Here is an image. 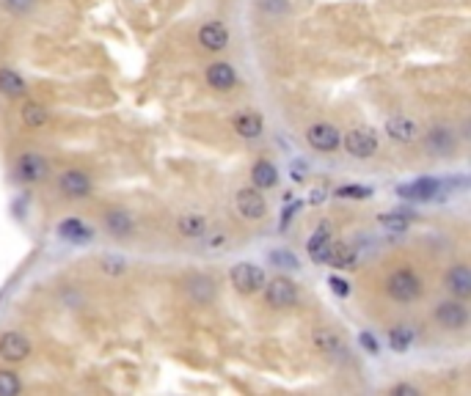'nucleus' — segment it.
<instances>
[{"instance_id":"aec40b11","label":"nucleus","mask_w":471,"mask_h":396,"mask_svg":"<svg viewBox=\"0 0 471 396\" xmlns=\"http://www.w3.org/2000/svg\"><path fill=\"white\" fill-rule=\"evenodd\" d=\"M185 289H188V295H190L196 303H210V300L215 298V284H213V278H207V275H193V278L185 284Z\"/></svg>"},{"instance_id":"c9c22d12","label":"nucleus","mask_w":471,"mask_h":396,"mask_svg":"<svg viewBox=\"0 0 471 396\" xmlns=\"http://www.w3.org/2000/svg\"><path fill=\"white\" fill-rule=\"evenodd\" d=\"M102 270L110 273V275L124 273V261H122V259H105V261H102Z\"/></svg>"},{"instance_id":"cd10ccee","label":"nucleus","mask_w":471,"mask_h":396,"mask_svg":"<svg viewBox=\"0 0 471 396\" xmlns=\"http://www.w3.org/2000/svg\"><path fill=\"white\" fill-rule=\"evenodd\" d=\"M411 341H413V330L408 325H397L389 330V347L394 352H405L411 347Z\"/></svg>"},{"instance_id":"c756f323","label":"nucleus","mask_w":471,"mask_h":396,"mask_svg":"<svg viewBox=\"0 0 471 396\" xmlns=\"http://www.w3.org/2000/svg\"><path fill=\"white\" fill-rule=\"evenodd\" d=\"M378 221H381V226H383L386 232H392V234H399V232H405V229H408V218H405V215H399V212L381 215Z\"/></svg>"},{"instance_id":"423d86ee","label":"nucleus","mask_w":471,"mask_h":396,"mask_svg":"<svg viewBox=\"0 0 471 396\" xmlns=\"http://www.w3.org/2000/svg\"><path fill=\"white\" fill-rule=\"evenodd\" d=\"M306 141L317 152H333V149H339L342 135H339V130L333 124H312L306 130Z\"/></svg>"},{"instance_id":"2f4dec72","label":"nucleus","mask_w":471,"mask_h":396,"mask_svg":"<svg viewBox=\"0 0 471 396\" xmlns=\"http://www.w3.org/2000/svg\"><path fill=\"white\" fill-rule=\"evenodd\" d=\"M336 196H339V198H370L372 190H370V187H361V184H345V187L336 190Z\"/></svg>"},{"instance_id":"f03ea898","label":"nucleus","mask_w":471,"mask_h":396,"mask_svg":"<svg viewBox=\"0 0 471 396\" xmlns=\"http://www.w3.org/2000/svg\"><path fill=\"white\" fill-rule=\"evenodd\" d=\"M265 300L273 306V309H290L298 303V286L287 278H273L270 284L265 281Z\"/></svg>"},{"instance_id":"ea45409f","label":"nucleus","mask_w":471,"mask_h":396,"mask_svg":"<svg viewBox=\"0 0 471 396\" xmlns=\"http://www.w3.org/2000/svg\"><path fill=\"white\" fill-rule=\"evenodd\" d=\"M295 209H298V204H295V207L290 204V207L284 209V221H281V229H287V226H290V218H292V212H295Z\"/></svg>"},{"instance_id":"f8f14e48","label":"nucleus","mask_w":471,"mask_h":396,"mask_svg":"<svg viewBox=\"0 0 471 396\" xmlns=\"http://www.w3.org/2000/svg\"><path fill=\"white\" fill-rule=\"evenodd\" d=\"M17 176L25 179V182H39V179H44V176H47V160L42 157V155H36V152L22 155L19 162H17Z\"/></svg>"},{"instance_id":"dca6fc26","label":"nucleus","mask_w":471,"mask_h":396,"mask_svg":"<svg viewBox=\"0 0 471 396\" xmlns=\"http://www.w3.org/2000/svg\"><path fill=\"white\" fill-rule=\"evenodd\" d=\"M386 132H389V138L397 141V144H413L416 135H419L416 124H413L411 119H405V116H394V119H389Z\"/></svg>"},{"instance_id":"473e14b6","label":"nucleus","mask_w":471,"mask_h":396,"mask_svg":"<svg viewBox=\"0 0 471 396\" xmlns=\"http://www.w3.org/2000/svg\"><path fill=\"white\" fill-rule=\"evenodd\" d=\"M33 3H36V0H3V6H6L11 14H25V11L33 8Z\"/></svg>"},{"instance_id":"39448f33","label":"nucleus","mask_w":471,"mask_h":396,"mask_svg":"<svg viewBox=\"0 0 471 396\" xmlns=\"http://www.w3.org/2000/svg\"><path fill=\"white\" fill-rule=\"evenodd\" d=\"M436 319L447 330H461L469 325V309L463 306V300H447L436 309Z\"/></svg>"},{"instance_id":"f704fd0d","label":"nucleus","mask_w":471,"mask_h":396,"mask_svg":"<svg viewBox=\"0 0 471 396\" xmlns=\"http://www.w3.org/2000/svg\"><path fill=\"white\" fill-rule=\"evenodd\" d=\"M328 286H331L339 298H345V295L350 292V284H347V281H342V278H336V275H331V278H328Z\"/></svg>"},{"instance_id":"f257e3e1","label":"nucleus","mask_w":471,"mask_h":396,"mask_svg":"<svg viewBox=\"0 0 471 396\" xmlns=\"http://www.w3.org/2000/svg\"><path fill=\"white\" fill-rule=\"evenodd\" d=\"M386 292L397 303H411L422 295V284L411 270H394L386 281Z\"/></svg>"},{"instance_id":"393cba45","label":"nucleus","mask_w":471,"mask_h":396,"mask_svg":"<svg viewBox=\"0 0 471 396\" xmlns=\"http://www.w3.org/2000/svg\"><path fill=\"white\" fill-rule=\"evenodd\" d=\"M0 94H6V96L25 94V80L19 78L14 69H0Z\"/></svg>"},{"instance_id":"1a4fd4ad","label":"nucleus","mask_w":471,"mask_h":396,"mask_svg":"<svg viewBox=\"0 0 471 396\" xmlns=\"http://www.w3.org/2000/svg\"><path fill=\"white\" fill-rule=\"evenodd\" d=\"M427 149L436 155V157H449L455 155L458 149V141H455V132L449 127H433L427 132Z\"/></svg>"},{"instance_id":"5701e85b","label":"nucleus","mask_w":471,"mask_h":396,"mask_svg":"<svg viewBox=\"0 0 471 396\" xmlns=\"http://www.w3.org/2000/svg\"><path fill=\"white\" fill-rule=\"evenodd\" d=\"M105 226H108V232L113 237H127L133 232V218L127 212H122V209H113V212L105 215Z\"/></svg>"},{"instance_id":"0eeeda50","label":"nucleus","mask_w":471,"mask_h":396,"mask_svg":"<svg viewBox=\"0 0 471 396\" xmlns=\"http://www.w3.org/2000/svg\"><path fill=\"white\" fill-rule=\"evenodd\" d=\"M441 193V182L438 179H416L413 184H399L397 187V196L399 198H408V201H430V198H438Z\"/></svg>"},{"instance_id":"bb28decb","label":"nucleus","mask_w":471,"mask_h":396,"mask_svg":"<svg viewBox=\"0 0 471 396\" xmlns=\"http://www.w3.org/2000/svg\"><path fill=\"white\" fill-rule=\"evenodd\" d=\"M47 119H50V113H47L39 102H25V107H22V121H25L28 127H44Z\"/></svg>"},{"instance_id":"412c9836","label":"nucleus","mask_w":471,"mask_h":396,"mask_svg":"<svg viewBox=\"0 0 471 396\" xmlns=\"http://www.w3.org/2000/svg\"><path fill=\"white\" fill-rule=\"evenodd\" d=\"M232 127H235V132L240 138H259V135H262V119H259L256 113H251V110L235 116Z\"/></svg>"},{"instance_id":"6ab92c4d","label":"nucleus","mask_w":471,"mask_h":396,"mask_svg":"<svg viewBox=\"0 0 471 396\" xmlns=\"http://www.w3.org/2000/svg\"><path fill=\"white\" fill-rule=\"evenodd\" d=\"M251 182H254V187H256V190L276 187V182H279V171H276V165H273V162H267V160H259V162L254 165V171H251Z\"/></svg>"},{"instance_id":"2eb2a0df","label":"nucleus","mask_w":471,"mask_h":396,"mask_svg":"<svg viewBox=\"0 0 471 396\" xmlns=\"http://www.w3.org/2000/svg\"><path fill=\"white\" fill-rule=\"evenodd\" d=\"M199 42H201L204 50L218 53V50H224V47L229 44V33H226V28H224L221 22H207V25L199 31Z\"/></svg>"},{"instance_id":"a19ab883","label":"nucleus","mask_w":471,"mask_h":396,"mask_svg":"<svg viewBox=\"0 0 471 396\" xmlns=\"http://www.w3.org/2000/svg\"><path fill=\"white\" fill-rule=\"evenodd\" d=\"M292 179H295V182H301V179H304V162L292 165Z\"/></svg>"},{"instance_id":"4be33fe9","label":"nucleus","mask_w":471,"mask_h":396,"mask_svg":"<svg viewBox=\"0 0 471 396\" xmlns=\"http://www.w3.org/2000/svg\"><path fill=\"white\" fill-rule=\"evenodd\" d=\"M356 256L358 253L353 245H331V256L325 264H331L336 270H350V267H356Z\"/></svg>"},{"instance_id":"ddd939ff","label":"nucleus","mask_w":471,"mask_h":396,"mask_svg":"<svg viewBox=\"0 0 471 396\" xmlns=\"http://www.w3.org/2000/svg\"><path fill=\"white\" fill-rule=\"evenodd\" d=\"M331 245H333V242H331V226L322 223L312 237H309V259H312L314 264H325L328 256H331Z\"/></svg>"},{"instance_id":"e433bc0d","label":"nucleus","mask_w":471,"mask_h":396,"mask_svg":"<svg viewBox=\"0 0 471 396\" xmlns=\"http://www.w3.org/2000/svg\"><path fill=\"white\" fill-rule=\"evenodd\" d=\"M392 396H419V388L399 383V386H394V388H392Z\"/></svg>"},{"instance_id":"9b49d317","label":"nucleus","mask_w":471,"mask_h":396,"mask_svg":"<svg viewBox=\"0 0 471 396\" xmlns=\"http://www.w3.org/2000/svg\"><path fill=\"white\" fill-rule=\"evenodd\" d=\"M31 352V341L22 333H3L0 336V358L6 361H25Z\"/></svg>"},{"instance_id":"58836bf2","label":"nucleus","mask_w":471,"mask_h":396,"mask_svg":"<svg viewBox=\"0 0 471 396\" xmlns=\"http://www.w3.org/2000/svg\"><path fill=\"white\" fill-rule=\"evenodd\" d=\"M309 201H312V204H322V201H325V190H322V187H317V190H312Z\"/></svg>"},{"instance_id":"7c9ffc66","label":"nucleus","mask_w":471,"mask_h":396,"mask_svg":"<svg viewBox=\"0 0 471 396\" xmlns=\"http://www.w3.org/2000/svg\"><path fill=\"white\" fill-rule=\"evenodd\" d=\"M270 261L276 267H284V270H298V256L290 253V250H273L270 253Z\"/></svg>"},{"instance_id":"4468645a","label":"nucleus","mask_w":471,"mask_h":396,"mask_svg":"<svg viewBox=\"0 0 471 396\" xmlns=\"http://www.w3.org/2000/svg\"><path fill=\"white\" fill-rule=\"evenodd\" d=\"M447 286L449 292L458 298V300H466L471 298V270L466 264H455L449 273H447Z\"/></svg>"},{"instance_id":"6e6552de","label":"nucleus","mask_w":471,"mask_h":396,"mask_svg":"<svg viewBox=\"0 0 471 396\" xmlns=\"http://www.w3.org/2000/svg\"><path fill=\"white\" fill-rule=\"evenodd\" d=\"M237 209L245 221H259L267 212V204H265V198L256 187H242L237 193Z\"/></svg>"},{"instance_id":"7ed1b4c3","label":"nucleus","mask_w":471,"mask_h":396,"mask_svg":"<svg viewBox=\"0 0 471 396\" xmlns=\"http://www.w3.org/2000/svg\"><path fill=\"white\" fill-rule=\"evenodd\" d=\"M265 273H262V267H256V264H248V261H240L235 264V270H232V284H235L237 292H242V295H254V292H259L262 286H265Z\"/></svg>"},{"instance_id":"4c0bfd02","label":"nucleus","mask_w":471,"mask_h":396,"mask_svg":"<svg viewBox=\"0 0 471 396\" xmlns=\"http://www.w3.org/2000/svg\"><path fill=\"white\" fill-rule=\"evenodd\" d=\"M361 344H364L370 352H378V341H375L370 333H361Z\"/></svg>"},{"instance_id":"72a5a7b5","label":"nucleus","mask_w":471,"mask_h":396,"mask_svg":"<svg viewBox=\"0 0 471 396\" xmlns=\"http://www.w3.org/2000/svg\"><path fill=\"white\" fill-rule=\"evenodd\" d=\"M259 6H262L267 14H284V11L290 8L287 0H259Z\"/></svg>"},{"instance_id":"c85d7f7f","label":"nucleus","mask_w":471,"mask_h":396,"mask_svg":"<svg viewBox=\"0 0 471 396\" xmlns=\"http://www.w3.org/2000/svg\"><path fill=\"white\" fill-rule=\"evenodd\" d=\"M19 377L8 369H0V396H17L19 394Z\"/></svg>"},{"instance_id":"9d476101","label":"nucleus","mask_w":471,"mask_h":396,"mask_svg":"<svg viewBox=\"0 0 471 396\" xmlns=\"http://www.w3.org/2000/svg\"><path fill=\"white\" fill-rule=\"evenodd\" d=\"M58 187L67 198H85L91 193V179L83 171H64L58 179Z\"/></svg>"},{"instance_id":"b1692460","label":"nucleus","mask_w":471,"mask_h":396,"mask_svg":"<svg viewBox=\"0 0 471 396\" xmlns=\"http://www.w3.org/2000/svg\"><path fill=\"white\" fill-rule=\"evenodd\" d=\"M58 234L64 239H69V242H88L91 239V229H85L83 221H78V218H67L58 226Z\"/></svg>"},{"instance_id":"a878e982","label":"nucleus","mask_w":471,"mask_h":396,"mask_svg":"<svg viewBox=\"0 0 471 396\" xmlns=\"http://www.w3.org/2000/svg\"><path fill=\"white\" fill-rule=\"evenodd\" d=\"M176 226H179V232L185 237H199V234L207 232V218L204 215H182Z\"/></svg>"},{"instance_id":"a211bd4d","label":"nucleus","mask_w":471,"mask_h":396,"mask_svg":"<svg viewBox=\"0 0 471 396\" xmlns=\"http://www.w3.org/2000/svg\"><path fill=\"white\" fill-rule=\"evenodd\" d=\"M207 83H210L215 91H229V88H235L237 75L229 64L218 61V64H213V67L207 69Z\"/></svg>"},{"instance_id":"f3484780","label":"nucleus","mask_w":471,"mask_h":396,"mask_svg":"<svg viewBox=\"0 0 471 396\" xmlns=\"http://www.w3.org/2000/svg\"><path fill=\"white\" fill-rule=\"evenodd\" d=\"M314 344H317V350H320V352L331 355V358H339V355H345V352H347V350H345V341H342L333 330H328V327L314 330Z\"/></svg>"},{"instance_id":"20e7f679","label":"nucleus","mask_w":471,"mask_h":396,"mask_svg":"<svg viewBox=\"0 0 471 396\" xmlns=\"http://www.w3.org/2000/svg\"><path fill=\"white\" fill-rule=\"evenodd\" d=\"M345 149H347V155H353V157L367 160L378 152V138H375L372 130H350V132L345 135Z\"/></svg>"}]
</instances>
